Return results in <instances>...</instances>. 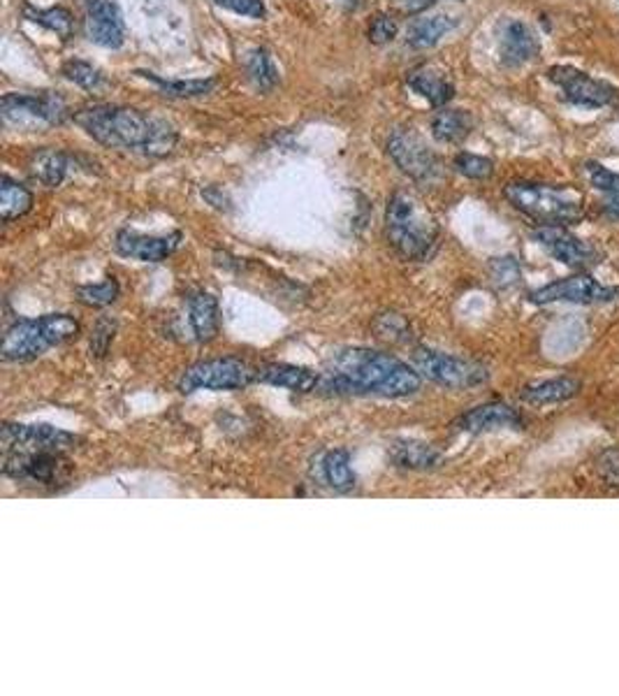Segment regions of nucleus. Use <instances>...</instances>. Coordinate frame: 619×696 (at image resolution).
Listing matches in <instances>:
<instances>
[{
    "instance_id": "1",
    "label": "nucleus",
    "mask_w": 619,
    "mask_h": 696,
    "mask_svg": "<svg viewBox=\"0 0 619 696\" xmlns=\"http://www.w3.org/2000/svg\"><path fill=\"white\" fill-rule=\"evenodd\" d=\"M72 121L97 144L148 158L169 156L179 142V131L169 119L126 105H91L74 112Z\"/></svg>"
},
{
    "instance_id": "2",
    "label": "nucleus",
    "mask_w": 619,
    "mask_h": 696,
    "mask_svg": "<svg viewBox=\"0 0 619 696\" xmlns=\"http://www.w3.org/2000/svg\"><path fill=\"white\" fill-rule=\"evenodd\" d=\"M423 386L415 367L371 348H341L332 354L320 377V390L334 395L409 397Z\"/></svg>"
},
{
    "instance_id": "3",
    "label": "nucleus",
    "mask_w": 619,
    "mask_h": 696,
    "mask_svg": "<svg viewBox=\"0 0 619 696\" xmlns=\"http://www.w3.org/2000/svg\"><path fill=\"white\" fill-rule=\"evenodd\" d=\"M390 246L404 260H427L439 246V223L411 191H394L385 209Z\"/></svg>"
},
{
    "instance_id": "4",
    "label": "nucleus",
    "mask_w": 619,
    "mask_h": 696,
    "mask_svg": "<svg viewBox=\"0 0 619 696\" xmlns=\"http://www.w3.org/2000/svg\"><path fill=\"white\" fill-rule=\"evenodd\" d=\"M504 197L540 226H571L582 221L585 201L582 195L568 186H546L532 182H513L504 188Z\"/></svg>"
},
{
    "instance_id": "5",
    "label": "nucleus",
    "mask_w": 619,
    "mask_h": 696,
    "mask_svg": "<svg viewBox=\"0 0 619 696\" xmlns=\"http://www.w3.org/2000/svg\"><path fill=\"white\" fill-rule=\"evenodd\" d=\"M80 335V323L68 314H47L33 320H17L6 332L0 356L8 362H29Z\"/></svg>"
},
{
    "instance_id": "6",
    "label": "nucleus",
    "mask_w": 619,
    "mask_h": 696,
    "mask_svg": "<svg viewBox=\"0 0 619 696\" xmlns=\"http://www.w3.org/2000/svg\"><path fill=\"white\" fill-rule=\"evenodd\" d=\"M388 156L415 184L434 186L443 180L441 158L432 152V146L415 129H394L388 137Z\"/></svg>"
},
{
    "instance_id": "7",
    "label": "nucleus",
    "mask_w": 619,
    "mask_h": 696,
    "mask_svg": "<svg viewBox=\"0 0 619 696\" xmlns=\"http://www.w3.org/2000/svg\"><path fill=\"white\" fill-rule=\"evenodd\" d=\"M3 474L23 485L56 490L70 483L72 464L61 451H12L6 453Z\"/></svg>"
},
{
    "instance_id": "8",
    "label": "nucleus",
    "mask_w": 619,
    "mask_h": 696,
    "mask_svg": "<svg viewBox=\"0 0 619 696\" xmlns=\"http://www.w3.org/2000/svg\"><path fill=\"white\" fill-rule=\"evenodd\" d=\"M0 116L14 129L31 131L38 123L44 126H61L70 116L65 98L54 91L40 93H6L0 101Z\"/></svg>"
},
{
    "instance_id": "9",
    "label": "nucleus",
    "mask_w": 619,
    "mask_h": 696,
    "mask_svg": "<svg viewBox=\"0 0 619 696\" xmlns=\"http://www.w3.org/2000/svg\"><path fill=\"white\" fill-rule=\"evenodd\" d=\"M413 367L417 369V375L448 390H468L483 386L489 379V371L485 365L439 354L432 348H417L413 354Z\"/></svg>"
},
{
    "instance_id": "10",
    "label": "nucleus",
    "mask_w": 619,
    "mask_h": 696,
    "mask_svg": "<svg viewBox=\"0 0 619 696\" xmlns=\"http://www.w3.org/2000/svg\"><path fill=\"white\" fill-rule=\"evenodd\" d=\"M258 381V369L239 358H216L195 362L179 379L184 395L195 390H241Z\"/></svg>"
},
{
    "instance_id": "11",
    "label": "nucleus",
    "mask_w": 619,
    "mask_h": 696,
    "mask_svg": "<svg viewBox=\"0 0 619 696\" xmlns=\"http://www.w3.org/2000/svg\"><path fill=\"white\" fill-rule=\"evenodd\" d=\"M619 295V288L606 286L589 277L587 272H578L574 277L553 282L532 293L534 305H555V303H574V305H606Z\"/></svg>"
},
{
    "instance_id": "12",
    "label": "nucleus",
    "mask_w": 619,
    "mask_h": 696,
    "mask_svg": "<svg viewBox=\"0 0 619 696\" xmlns=\"http://www.w3.org/2000/svg\"><path fill=\"white\" fill-rule=\"evenodd\" d=\"M548 80L559 86L564 101L578 108L599 110L610 105L617 98V89L612 84L594 80L587 72L571 65H553L548 70Z\"/></svg>"
},
{
    "instance_id": "13",
    "label": "nucleus",
    "mask_w": 619,
    "mask_h": 696,
    "mask_svg": "<svg viewBox=\"0 0 619 696\" xmlns=\"http://www.w3.org/2000/svg\"><path fill=\"white\" fill-rule=\"evenodd\" d=\"M0 443L3 451H61L74 449L80 443V437L63 432L52 426H19V422H6L3 432H0Z\"/></svg>"
},
{
    "instance_id": "14",
    "label": "nucleus",
    "mask_w": 619,
    "mask_h": 696,
    "mask_svg": "<svg viewBox=\"0 0 619 696\" xmlns=\"http://www.w3.org/2000/svg\"><path fill=\"white\" fill-rule=\"evenodd\" d=\"M82 27L89 42L105 49L123 47V42H126V23H123L121 8L114 0H82Z\"/></svg>"
},
{
    "instance_id": "15",
    "label": "nucleus",
    "mask_w": 619,
    "mask_h": 696,
    "mask_svg": "<svg viewBox=\"0 0 619 696\" xmlns=\"http://www.w3.org/2000/svg\"><path fill=\"white\" fill-rule=\"evenodd\" d=\"M534 239L540 246H546L550 256L564 263L566 267L585 272L601 263V254L597 252V246H591L589 242L568 233L564 226H540L536 228Z\"/></svg>"
},
{
    "instance_id": "16",
    "label": "nucleus",
    "mask_w": 619,
    "mask_h": 696,
    "mask_svg": "<svg viewBox=\"0 0 619 696\" xmlns=\"http://www.w3.org/2000/svg\"><path fill=\"white\" fill-rule=\"evenodd\" d=\"M497 52L506 68H523L540 54L538 35L523 19H502L497 27Z\"/></svg>"
},
{
    "instance_id": "17",
    "label": "nucleus",
    "mask_w": 619,
    "mask_h": 696,
    "mask_svg": "<svg viewBox=\"0 0 619 696\" xmlns=\"http://www.w3.org/2000/svg\"><path fill=\"white\" fill-rule=\"evenodd\" d=\"M182 239L184 235L179 231L169 235H142L131 228H123L114 237V248L123 258H133L140 263H163L177 252Z\"/></svg>"
},
{
    "instance_id": "18",
    "label": "nucleus",
    "mask_w": 619,
    "mask_h": 696,
    "mask_svg": "<svg viewBox=\"0 0 619 696\" xmlns=\"http://www.w3.org/2000/svg\"><path fill=\"white\" fill-rule=\"evenodd\" d=\"M457 428L468 434H485L497 430H523L525 420L517 413V409L502 402H489L466 411L460 418Z\"/></svg>"
},
{
    "instance_id": "19",
    "label": "nucleus",
    "mask_w": 619,
    "mask_h": 696,
    "mask_svg": "<svg viewBox=\"0 0 619 696\" xmlns=\"http://www.w3.org/2000/svg\"><path fill=\"white\" fill-rule=\"evenodd\" d=\"M406 82L417 95H423L436 110L448 108L455 98V84L445 78V72L436 70L434 65H420L411 70Z\"/></svg>"
},
{
    "instance_id": "20",
    "label": "nucleus",
    "mask_w": 619,
    "mask_h": 696,
    "mask_svg": "<svg viewBox=\"0 0 619 696\" xmlns=\"http://www.w3.org/2000/svg\"><path fill=\"white\" fill-rule=\"evenodd\" d=\"M72 156L54 146H42L29 158V172L35 182L47 188H59L72 170Z\"/></svg>"
},
{
    "instance_id": "21",
    "label": "nucleus",
    "mask_w": 619,
    "mask_h": 696,
    "mask_svg": "<svg viewBox=\"0 0 619 696\" xmlns=\"http://www.w3.org/2000/svg\"><path fill=\"white\" fill-rule=\"evenodd\" d=\"M460 27V17L453 14H434V17H417L409 23L406 29V44L423 52V49L436 47L445 35L453 33Z\"/></svg>"
},
{
    "instance_id": "22",
    "label": "nucleus",
    "mask_w": 619,
    "mask_h": 696,
    "mask_svg": "<svg viewBox=\"0 0 619 696\" xmlns=\"http://www.w3.org/2000/svg\"><path fill=\"white\" fill-rule=\"evenodd\" d=\"M188 323L195 339L200 344H209L218 337L220 320H218V300L212 293H195L188 300Z\"/></svg>"
},
{
    "instance_id": "23",
    "label": "nucleus",
    "mask_w": 619,
    "mask_h": 696,
    "mask_svg": "<svg viewBox=\"0 0 619 696\" xmlns=\"http://www.w3.org/2000/svg\"><path fill=\"white\" fill-rule=\"evenodd\" d=\"M258 381L277 386V388H286L292 392H311L320 386V377L316 375L313 369L297 367V365H283V362H275V365H267V367L258 369Z\"/></svg>"
},
{
    "instance_id": "24",
    "label": "nucleus",
    "mask_w": 619,
    "mask_h": 696,
    "mask_svg": "<svg viewBox=\"0 0 619 696\" xmlns=\"http://www.w3.org/2000/svg\"><path fill=\"white\" fill-rule=\"evenodd\" d=\"M580 390H582V383L578 379L557 377V379H546V381H536V383L525 386L519 397H523V402L532 407H548V405H561V402L574 400Z\"/></svg>"
},
{
    "instance_id": "25",
    "label": "nucleus",
    "mask_w": 619,
    "mask_h": 696,
    "mask_svg": "<svg viewBox=\"0 0 619 696\" xmlns=\"http://www.w3.org/2000/svg\"><path fill=\"white\" fill-rule=\"evenodd\" d=\"M474 116L466 110H455V108H441L432 121V137L441 144H462L474 131Z\"/></svg>"
},
{
    "instance_id": "26",
    "label": "nucleus",
    "mask_w": 619,
    "mask_h": 696,
    "mask_svg": "<svg viewBox=\"0 0 619 696\" xmlns=\"http://www.w3.org/2000/svg\"><path fill=\"white\" fill-rule=\"evenodd\" d=\"M390 460L394 462V467H402V469L430 471L443 462V456L434 449V446H430L425 441L402 439V441L392 443Z\"/></svg>"
},
{
    "instance_id": "27",
    "label": "nucleus",
    "mask_w": 619,
    "mask_h": 696,
    "mask_svg": "<svg viewBox=\"0 0 619 696\" xmlns=\"http://www.w3.org/2000/svg\"><path fill=\"white\" fill-rule=\"evenodd\" d=\"M241 70L246 74V82H249L258 93L275 91L279 84V70L265 47L249 49L241 59Z\"/></svg>"
},
{
    "instance_id": "28",
    "label": "nucleus",
    "mask_w": 619,
    "mask_h": 696,
    "mask_svg": "<svg viewBox=\"0 0 619 696\" xmlns=\"http://www.w3.org/2000/svg\"><path fill=\"white\" fill-rule=\"evenodd\" d=\"M137 78L152 82L154 86L161 89L163 95L167 98H179V101H186V98H200L207 95L216 89V80L207 78V80H165L161 74L152 72V70H137Z\"/></svg>"
},
{
    "instance_id": "29",
    "label": "nucleus",
    "mask_w": 619,
    "mask_h": 696,
    "mask_svg": "<svg viewBox=\"0 0 619 696\" xmlns=\"http://www.w3.org/2000/svg\"><path fill=\"white\" fill-rule=\"evenodd\" d=\"M23 19H29L33 23H38V27L47 29L56 33L63 42H68L72 35H74V14L63 8V6H54V8H35L31 3L23 6Z\"/></svg>"
},
{
    "instance_id": "30",
    "label": "nucleus",
    "mask_w": 619,
    "mask_h": 696,
    "mask_svg": "<svg viewBox=\"0 0 619 696\" xmlns=\"http://www.w3.org/2000/svg\"><path fill=\"white\" fill-rule=\"evenodd\" d=\"M31 209H33V193L6 174L3 186H0V218L10 223V221L27 216Z\"/></svg>"
},
{
    "instance_id": "31",
    "label": "nucleus",
    "mask_w": 619,
    "mask_h": 696,
    "mask_svg": "<svg viewBox=\"0 0 619 696\" xmlns=\"http://www.w3.org/2000/svg\"><path fill=\"white\" fill-rule=\"evenodd\" d=\"M320 471H323V481L337 492L355 488V471L351 467V456L345 451H330L320 462Z\"/></svg>"
},
{
    "instance_id": "32",
    "label": "nucleus",
    "mask_w": 619,
    "mask_h": 696,
    "mask_svg": "<svg viewBox=\"0 0 619 696\" xmlns=\"http://www.w3.org/2000/svg\"><path fill=\"white\" fill-rule=\"evenodd\" d=\"M61 74L68 82L78 84V86H82L86 91H97V89H103L107 84L105 72L101 68H95L89 61H82V59L65 61L61 65Z\"/></svg>"
},
{
    "instance_id": "33",
    "label": "nucleus",
    "mask_w": 619,
    "mask_h": 696,
    "mask_svg": "<svg viewBox=\"0 0 619 696\" xmlns=\"http://www.w3.org/2000/svg\"><path fill=\"white\" fill-rule=\"evenodd\" d=\"M118 293H121V288H118V282L114 277H107L101 284H86V286H80L78 290H74V295H78V300L84 307H95V309H103V307H110L112 303H116Z\"/></svg>"
},
{
    "instance_id": "34",
    "label": "nucleus",
    "mask_w": 619,
    "mask_h": 696,
    "mask_svg": "<svg viewBox=\"0 0 619 696\" xmlns=\"http://www.w3.org/2000/svg\"><path fill=\"white\" fill-rule=\"evenodd\" d=\"M453 167L462 174V177L476 180V182L489 180L492 174H494V163L489 158L478 156V154H468V152L457 154L455 161H453Z\"/></svg>"
},
{
    "instance_id": "35",
    "label": "nucleus",
    "mask_w": 619,
    "mask_h": 696,
    "mask_svg": "<svg viewBox=\"0 0 619 696\" xmlns=\"http://www.w3.org/2000/svg\"><path fill=\"white\" fill-rule=\"evenodd\" d=\"M398 33H400V21L392 14H376L374 19H371L369 31H367L369 42L379 47L392 42L394 38H398Z\"/></svg>"
},
{
    "instance_id": "36",
    "label": "nucleus",
    "mask_w": 619,
    "mask_h": 696,
    "mask_svg": "<svg viewBox=\"0 0 619 696\" xmlns=\"http://www.w3.org/2000/svg\"><path fill=\"white\" fill-rule=\"evenodd\" d=\"M114 335H116V320L110 318V316H103L101 320L95 323L93 328V335H91V351L95 358H105L110 346L114 341Z\"/></svg>"
},
{
    "instance_id": "37",
    "label": "nucleus",
    "mask_w": 619,
    "mask_h": 696,
    "mask_svg": "<svg viewBox=\"0 0 619 696\" xmlns=\"http://www.w3.org/2000/svg\"><path fill=\"white\" fill-rule=\"evenodd\" d=\"M585 172H587V180L594 188L606 193V195H619V174L617 172L603 167L601 163H587Z\"/></svg>"
},
{
    "instance_id": "38",
    "label": "nucleus",
    "mask_w": 619,
    "mask_h": 696,
    "mask_svg": "<svg viewBox=\"0 0 619 696\" xmlns=\"http://www.w3.org/2000/svg\"><path fill=\"white\" fill-rule=\"evenodd\" d=\"M376 332H379V337L390 339V341H409L411 339L409 323L400 314H383L376 323Z\"/></svg>"
},
{
    "instance_id": "39",
    "label": "nucleus",
    "mask_w": 619,
    "mask_h": 696,
    "mask_svg": "<svg viewBox=\"0 0 619 696\" xmlns=\"http://www.w3.org/2000/svg\"><path fill=\"white\" fill-rule=\"evenodd\" d=\"M214 3L223 10H230L239 17H249V19H265L267 17V8L262 0H214Z\"/></svg>"
},
{
    "instance_id": "40",
    "label": "nucleus",
    "mask_w": 619,
    "mask_h": 696,
    "mask_svg": "<svg viewBox=\"0 0 619 696\" xmlns=\"http://www.w3.org/2000/svg\"><path fill=\"white\" fill-rule=\"evenodd\" d=\"M599 471H601V477L608 481V485L619 488V446L601 453Z\"/></svg>"
},
{
    "instance_id": "41",
    "label": "nucleus",
    "mask_w": 619,
    "mask_h": 696,
    "mask_svg": "<svg viewBox=\"0 0 619 696\" xmlns=\"http://www.w3.org/2000/svg\"><path fill=\"white\" fill-rule=\"evenodd\" d=\"M492 277L497 284L508 286L513 282H517L519 277V267L515 263V258H497L492 263Z\"/></svg>"
},
{
    "instance_id": "42",
    "label": "nucleus",
    "mask_w": 619,
    "mask_h": 696,
    "mask_svg": "<svg viewBox=\"0 0 619 696\" xmlns=\"http://www.w3.org/2000/svg\"><path fill=\"white\" fill-rule=\"evenodd\" d=\"M439 0H392V6L398 12L406 14V17H417L423 14L425 10H430L432 6H436Z\"/></svg>"
},
{
    "instance_id": "43",
    "label": "nucleus",
    "mask_w": 619,
    "mask_h": 696,
    "mask_svg": "<svg viewBox=\"0 0 619 696\" xmlns=\"http://www.w3.org/2000/svg\"><path fill=\"white\" fill-rule=\"evenodd\" d=\"M203 195H205V201H207L212 207H216V209H220V212H230V209H233V207H230V205H233L230 197H228L226 193H223L220 188H214V186H212V188H205Z\"/></svg>"
},
{
    "instance_id": "44",
    "label": "nucleus",
    "mask_w": 619,
    "mask_h": 696,
    "mask_svg": "<svg viewBox=\"0 0 619 696\" xmlns=\"http://www.w3.org/2000/svg\"><path fill=\"white\" fill-rule=\"evenodd\" d=\"M603 212H606L610 218H617V221H619V195H606Z\"/></svg>"
},
{
    "instance_id": "45",
    "label": "nucleus",
    "mask_w": 619,
    "mask_h": 696,
    "mask_svg": "<svg viewBox=\"0 0 619 696\" xmlns=\"http://www.w3.org/2000/svg\"><path fill=\"white\" fill-rule=\"evenodd\" d=\"M343 3H345V6H351V8H355V6H358V0H343Z\"/></svg>"
}]
</instances>
